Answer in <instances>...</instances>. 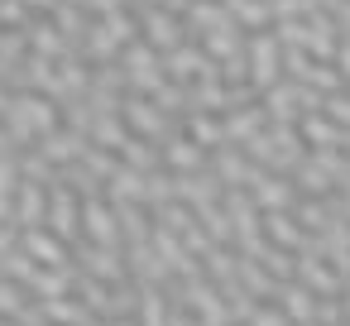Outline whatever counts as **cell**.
Listing matches in <instances>:
<instances>
[{"mask_svg":"<svg viewBox=\"0 0 350 326\" xmlns=\"http://www.w3.org/2000/svg\"><path fill=\"white\" fill-rule=\"evenodd\" d=\"M82 235H87L92 245H116V249H125L120 216H116L106 202H96V197H87V202H82Z\"/></svg>","mask_w":350,"mask_h":326,"instance_id":"1","label":"cell"},{"mask_svg":"<svg viewBox=\"0 0 350 326\" xmlns=\"http://www.w3.org/2000/svg\"><path fill=\"white\" fill-rule=\"evenodd\" d=\"M20 249H29V259H34V264H49V269L72 264V259H68V240L53 235L49 226H29V230H20Z\"/></svg>","mask_w":350,"mask_h":326,"instance_id":"2","label":"cell"},{"mask_svg":"<svg viewBox=\"0 0 350 326\" xmlns=\"http://www.w3.org/2000/svg\"><path fill=\"white\" fill-rule=\"evenodd\" d=\"M297 283H307L317 297H340L345 293V278L336 273V264L326 254H302L297 259Z\"/></svg>","mask_w":350,"mask_h":326,"instance_id":"3","label":"cell"},{"mask_svg":"<svg viewBox=\"0 0 350 326\" xmlns=\"http://www.w3.org/2000/svg\"><path fill=\"white\" fill-rule=\"evenodd\" d=\"M53 235H63L68 245L82 235V206H77V197L68 192V187H53V197H49V221H44Z\"/></svg>","mask_w":350,"mask_h":326,"instance_id":"4","label":"cell"},{"mask_svg":"<svg viewBox=\"0 0 350 326\" xmlns=\"http://www.w3.org/2000/svg\"><path fill=\"white\" fill-rule=\"evenodd\" d=\"M125 264H130V278H135L139 288H144V283H159V288H163V283L173 278V269L163 264V254L154 249V240H149V245H125Z\"/></svg>","mask_w":350,"mask_h":326,"instance_id":"5","label":"cell"},{"mask_svg":"<svg viewBox=\"0 0 350 326\" xmlns=\"http://www.w3.org/2000/svg\"><path fill=\"white\" fill-rule=\"evenodd\" d=\"M288 316H293V326H312L317 321V293L307 288V283H297V278H288V283H278V297H273Z\"/></svg>","mask_w":350,"mask_h":326,"instance_id":"6","label":"cell"},{"mask_svg":"<svg viewBox=\"0 0 350 326\" xmlns=\"http://www.w3.org/2000/svg\"><path fill=\"white\" fill-rule=\"evenodd\" d=\"M44 221H49V192H44V182L25 178L20 192H15V226L29 230V226H44Z\"/></svg>","mask_w":350,"mask_h":326,"instance_id":"7","label":"cell"},{"mask_svg":"<svg viewBox=\"0 0 350 326\" xmlns=\"http://www.w3.org/2000/svg\"><path fill=\"white\" fill-rule=\"evenodd\" d=\"M34 302H39V297H34ZM39 316L53 321V326H87L96 312H92L77 293H68V297H49V302H39Z\"/></svg>","mask_w":350,"mask_h":326,"instance_id":"8","label":"cell"},{"mask_svg":"<svg viewBox=\"0 0 350 326\" xmlns=\"http://www.w3.org/2000/svg\"><path fill=\"white\" fill-rule=\"evenodd\" d=\"M139 326H168V316H173V297H168V288H159V283H144L139 288Z\"/></svg>","mask_w":350,"mask_h":326,"instance_id":"9","label":"cell"},{"mask_svg":"<svg viewBox=\"0 0 350 326\" xmlns=\"http://www.w3.org/2000/svg\"><path fill=\"white\" fill-rule=\"evenodd\" d=\"M10 125H15V135H29V130H49V125H53V116H49V106H44V101L20 96V101L10 106Z\"/></svg>","mask_w":350,"mask_h":326,"instance_id":"10","label":"cell"},{"mask_svg":"<svg viewBox=\"0 0 350 326\" xmlns=\"http://www.w3.org/2000/svg\"><path fill=\"white\" fill-rule=\"evenodd\" d=\"M116 216H120V235H125V245H149L154 226L144 221V211H139V206L120 202V206H116Z\"/></svg>","mask_w":350,"mask_h":326,"instance_id":"11","label":"cell"},{"mask_svg":"<svg viewBox=\"0 0 350 326\" xmlns=\"http://www.w3.org/2000/svg\"><path fill=\"white\" fill-rule=\"evenodd\" d=\"M29 302H34V293H29L25 283H15V278H5V273H0V316H10V321H15V316H20Z\"/></svg>","mask_w":350,"mask_h":326,"instance_id":"12","label":"cell"},{"mask_svg":"<svg viewBox=\"0 0 350 326\" xmlns=\"http://www.w3.org/2000/svg\"><path fill=\"white\" fill-rule=\"evenodd\" d=\"M254 206L283 211V206H288V187H283V182H264V173H259V178H254Z\"/></svg>","mask_w":350,"mask_h":326,"instance_id":"13","label":"cell"},{"mask_svg":"<svg viewBox=\"0 0 350 326\" xmlns=\"http://www.w3.org/2000/svg\"><path fill=\"white\" fill-rule=\"evenodd\" d=\"M159 226H168V230L187 235L197 221H192V211H187V206H173V202H163V206H159Z\"/></svg>","mask_w":350,"mask_h":326,"instance_id":"14","label":"cell"},{"mask_svg":"<svg viewBox=\"0 0 350 326\" xmlns=\"http://www.w3.org/2000/svg\"><path fill=\"white\" fill-rule=\"evenodd\" d=\"M245 326H293V316L278 307V302H259L254 312H250V321Z\"/></svg>","mask_w":350,"mask_h":326,"instance_id":"15","label":"cell"},{"mask_svg":"<svg viewBox=\"0 0 350 326\" xmlns=\"http://www.w3.org/2000/svg\"><path fill=\"white\" fill-rule=\"evenodd\" d=\"M312 326H345V302H340V297H321Z\"/></svg>","mask_w":350,"mask_h":326,"instance_id":"16","label":"cell"},{"mask_svg":"<svg viewBox=\"0 0 350 326\" xmlns=\"http://www.w3.org/2000/svg\"><path fill=\"white\" fill-rule=\"evenodd\" d=\"M254 82H273V44H254Z\"/></svg>","mask_w":350,"mask_h":326,"instance_id":"17","label":"cell"},{"mask_svg":"<svg viewBox=\"0 0 350 326\" xmlns=\"http://www.w3.org/2000/svg\"><path fill=\"white\" fill-rule=\"evenodd\" d=\"M77 149H82V144H77L72 135H53V139L44 144V154H49V159H72Z\"/></svg>","mask_w":350,"mask_h":326,"instance_id":"18","label":"cell"},{"mask_svg":"<svg viewBox=\"0 0 350 326\" xmlns=\"http://www.w3.org/2000/svg\"><path fill=\"white\" fill-rule=\"evenodd\" d=\"M168 163L173 168H197V149L192 144H168Z\"/></svg>","mask_w":350,"mask_h":326,"instance_id":"19","label":"cell"},{"mask_svg":"<svg viewBox=\"0 0 350 326\" xmlns=\"http://www.w3.org/2000/svg\"><path fill=\"white\" fill-rule=\"evenodd\" d=\"M149 39L173 44V20H168V15H154V20H149Z\"/></svg>","mask_w":350,"mask_h":326,"instance_id":"20","label":"cell"},{"mask_svg":"<svg viewBox=\"0 0 350 326\" xmlns=\"http://www.w3.org/2000/svg\"><path fill=\"white\" fill-rule=\"evenodd\" d=\"M87 326H139V316H92Z\"/></svg>","mask_w":350,"mask_h":326,"instance_id":"21","label":"cell"},{"mask_svg":"<svg viewBox=\"0 0 350 326\" xmlns=\"http://www.w3.org/2000/svg\"><path fill=\"white\" fill-rule=\"evenodd\" d=\"M307 135H312L317 144H331V139H336V135H331V125H321V120H312V125H307Z\"/></svg>","mask_w":350,"mask_h":326,"instance_id":"22","label":"cell"},{"mask_svg":"<svg viewBox=\"0 0 350 326\" xmlns=\"http://www.w3.org/2000/svg\"><path fill=\"white\" fill-rule=\"evenodd\" d=\"M0 326H15V321H10V316H0Z\"/></svg>","mask_w":350,"mask_h":326,"instance_id":"23","label":"cell"},{"mask_svg":"<svg viewBox=\"0 0 350 326\" xmlns=\"http://www.w3.org/2000/svg\"><path fill=\"white\" fill-rule=\"evenodd\" d=\"M96 5H116V0H96Z\"/></svg>","mask_w":350,"mask_h":326,"instance_id":"24","label":"cell"},{"mask_svg":"<svg viewBox=\"0 0 350 326\" xmlns=\"http://www.w3.org/2000/svg\"><path fill=\"white\" fill-rule=\"evenodd\" d=\"M34 5H49V0H34Z\"/></svg>","mask_w":350,"mask_h":326,"instance_id":"25","label":"cell"},{"mask_svg":"<svg viewBox=\"0 0 350 326\" xmlns=\"http://www.w3.org/2000/svg\"><path fill=\"white\" fill-rule=\"evenodd\" d=\"M0 111H5V96H0Z\"/></svg>","mask_w":350,"mask_h":326,"instance_id":"26","label":"cell"}]
</instances>
